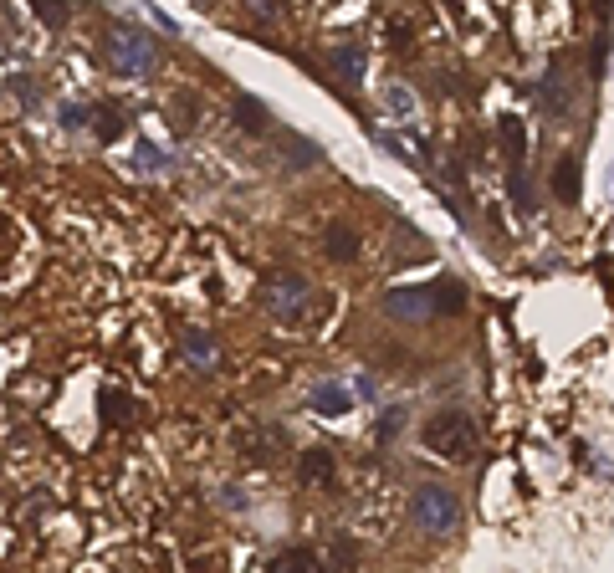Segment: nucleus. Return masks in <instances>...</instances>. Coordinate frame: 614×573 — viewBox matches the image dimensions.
Here are the masks:
<instances>
[{
  "instance_id": "nucleus-1",
  "label": "nucleus",
  "mask_w": 614,
  "mask_h": 573,
  "mask_svg": "<svg viewBox=\"0 0 614 573\" xmlns=\"http://www.w3.org/2000/svg\"><path fill=\"white\" fill-rule=\"evenodd\" d=\"M103 62L128 82H144L159 67V47L144 26H108L103 31Z\"/></svg>"
},
{
  "instance_id": "nucleus-2",
  "label": "nucleus",
  "mask_w": 614,
  "mask_h": 573,
  "mask_svg": "<svg viewBox=\"0 0 614 573\" xmlns=\"http://www.w3.org/2000/svg\"><path fill=\"white\" fill-rule=\"evenodd\" d=\"M420 440H425V451L441 456V461H471L481 435H476V420H471L461 405H446V410H435V415L420 425Z\"/></svg>"
},
{
  "instance_id": "nucleus-3",
  "label": "nucleus",
  "mask_w": 614,
  "mask_h": 573,
  "mask_svg": "<svg viewBox=\"0 0 614 573\" xmlns=\"http://www.w3.org/2000/svg\"><path fill=\"white\" fill-rule=\"evenodd\" d=\"M410 522L420 527V533H435V538L456 533V522H461L456 492L441 487V481H420V487L410 492Z\"/></svg>"
},
{
  "instance_id": "nucleus-4",
  "label": "nucleus",
  "mask_w": 614,
  "mask_h": 573,
  "mask_svg": "<svg viewBox=\"0 0 614 573\" xmlns=\"http://www.w3.org/2000/svg\"><path fill=\"white\" fill-rule=\"evenodd\" d=\"M307 307H313V287L297 272H282L267 282V313L282 323V328H302L307 323Z\"/></svg>"
},
{
  "instance_id": "nucleus-5",
  "label": "nucleus",
  "mask_w": 614,
  "mask_h": 573,
  "mask_svg": "<svg viewBox=\"0 0 614 573\" xmlns=\"http://www.w3.org/2000/svg\"><path fill=\"white\" fill-rule=\"evenodd\" d=\"M384 313L405 328H420V323L441 318V302H435V287H394L384 292Z\"/></svg>"
},
{
  "instance_id": "nucleus-6",
  "label": "nucleus",
  "mask_w": 614,
  "mask_h": 573,
  "mask_svg": "<svg viewBox=\"0 0 614 573\" xmlns=\"http://www.w3.org/2000/svg\"><path fill=\"white\" fill-rule=\"evenodd\" d=\"M538 98H543V113L548 123H568L574 118V82H568V57H553L543 87H538Z\"/></svg>"
},
{
  "instance_id": "nucleus-7",
  "label": "nucleus",
  "mask_w": 614,
  "mask_h": 573,
  "mask_svg": "<svg viewBox=\"0 0 614 573\" xmlns=\"http://www.w3.org/2000/svg\"><path fill=\"white\" fill-rule=\"evenodd\" d=\"M307 410L323 415V420H343L348 410H354V389H348L343 379H313L307 384Z\"/></svg>"
},
{
  "instance_id": "nucleus-8",
  "label": "nucleus",
  "mask_w": 614,
  "mask_h": 573,
  "mask_svg": "<svg viewBox=\"0 0 614 573\" xmlns=\"http://www.w3.org/2000/svg\"><path fill=\"white\" fill-rule=\"evenodd\" d=\"M231 113H236V128H241V134H251V139H267L272 128H277V123H272V108L261 103L256 93H236Z\"/></svg>"
},
{
  "instance_id": "nucleus-9",
  "label": "nucleus",
  "mask_w": 614,
  "mask_h": 573,
  "mask_svg": "<svg viewBox=\"0 0 614 573\" xmlns=\"http://www.w3.org/2000/svg\"><path fill=\"white\" fill-rule=\"evenodd\" d=\"M379 103H384V113L400 123V128H415V123H420V98L410 93L405 82H384V87H379Z\"/></svg>"
},
{
  "instance_id": "nucleus-10",
  "label": "nucleus",
  "mask_w": 614,
  "mask_h": 573,
  "mask_svg": "<svg viewBox=\"0 0 614 573\" xmlns=\"http://www.w3.org/2000/svg\"><path fill=\"white\" fill-rule=\"evenodd\" d=\"M553 195H558V205H579V195H584V159H579V154H563V159H558V169H553Z\"/></svg>"
},
{
  "instance_id": "nucleus-11",
  "label": "nucleus",
  "mask_w": 614,
  "mask_h": 573,
  "mask_svg": "<svg viewBox=\"0 0 614 573\" xmlns=\"http://www.w3.org/2000/svg\"><path fill=\"white\" fill-rule=\"evenodd\" d=\"M277 144H282V159H287V169H313V164L323 159V149H318L313 139L292 134V128H282V134H277Z\"/></svg>"
},
{
  "instance_id": "nucleus-12",
  "label": "nucleus",
  "mask_w": 614,
  "mask_h": 573,
  "mask_svg": "<svg viewBox=\"0 0 614 573\" xmlns=\"http://www.w3.org/2000/svg\"><path fill=\"white\" fill-rule=\"evenodd\" d=\"M328 67H333L348 87H359V82H364V47L343 41V47H333V52H328Z\"/></svg>"
},
{
  "instance_id": "nucleus-13",
  "label": "nucleus",
  "mask_w": 614,
  "mask_h": 573,
  "mask_svg": "<svg viewBox=\"0 0 614 573\" xmlns=\"http://www.w3.org/2000/svg\"><path fill=\"white\" fill-rule=\"evenodd\" d=\"M180 348H185V359H190L200 374H210V369H215V338H210L205 328H185Z\"/></svg>"
},
{
  "instance_id": "nucleus-14",
  "label": "nucleus",
  "mask_w": 614,
  "mask_h": 573,
  "mask_svg": "<svg viewBox=\"0 0 614 573\" xmlns=\"http://www.w3.org/2000/svg\"><path fill=\"white\" fill-rule=\"evenodd\" d=\"M128 164H134L139 174H149V180H159V174H169V169H174V164H169V154H164L154 139H139V144H134V159H128Z\"/></svg>"
},
{
  "instance_id": "nucleus-15",
  "label": "nucleus",
  "mask_w": 614,
  "mask_h": 573,
  "mask_svg": "<svg viewBox=\"0 0 614 573\" xmlns=\"http://www.w3.org/2000/svg\"><path fill=\"white\" fill-rule=\"evenodd\" d=\"M98 415H103L108 425H134V400H128L123 389H103V394H98Z\"/></svg>"
},
{
  "instance_id": "nucleus-16",
  "label": "nucleus",
  "mask_w": 614,
  "mask_h": 573,
  "mask_svg": "<svg viewBox=\"0 0 614 573\" xmlns=\"http://www.w3.org/2000/svg\"><path fill=\"white\" fill-rule=\"evenodd\" d=\"M128 128V118H123V108H113V103H93V134L103 139V144H113L118 134Z\"/></svg>"
},
{
  "instance_id": "nucleus-17",
  "label": "nucleus",
  "mask_w": 614,
  "mask_h": 573,
  "mask_svg": "<svg viewBox=\"0 0 614 573\" xmlns=\"http://www.w3.org/2000/svg\"><path fill=\"white\" fill-rule=\"evenodd\" d=\"M333 456L328 451H307L302 456V481H307V487H333Z\"/></svg>"
},
{
  "instance_id": "nucleus-18",
  "label": "nucleus",
  "mask_w": 614,
  "mask_h": 573,
  "mask_svg": "<svg viewBox=\"0 0 614 573\" xmlns=\"http://www.w3.org/2000/svg\"><path fill=\"white\" fill-rule=\"evenodd\" d=\"M328 246V256L333 261H359V231H348V226H328V236H323Z\"/></svg>"
},
{
  "instance_id": "nucleus-19",
  "label": "nucleus",
  "mask_w": 614,
  "mask_h": 573,
  "mask_svg": "<svg viewBox=\"0 0 614 573\" xmlns=\"http://www.w3.org/2000/svg\"><path fill=\"white\" fill-rule=\"evenodd\" d=\"M502 149H507V169L528 164V134H522V118H502Z\"/></svg>"
},
{
  "instance_id": "nucleus-20",
  "label": "nucleus",
  "mask_w": 614,
  "mask_h": 573,
  "mask_svg": "<svg viewBox=\"0 0 614 573\" xmlns=\"http://www.w3.org/2000/svg\"><path fill=\"white\" fill-rule=\"evenodd\" d=\"M435 302H441V318H456L466 307V287L456 277H441V282H435Z\"/></svg>"
},
{
  "instance_id": "nucleus-21",
  "label": "nucleus",
  "mask_w": 614,
  "mask_h": 573,
  "mask_svg": "<svg viewBox=\"0 0 614 573\" xmlns=\"http://www.w3.org/2000/svg\"><path fill=\"white\" fill-rule=\"evenodd\" d=\"M26 6L41 16V26H52V31H62V26L72 21V6H67V0H26Z\"/></svg>"
},
{
  "instance_id": "nucleus-22",
  "label": "nucleus",
  "mask_w": 614,
  "mask_h": 573,
  "mask_svg": "<svg viewBox=\"0 0 614 573\" xmlns=\"http://www.w3.org/2000/svg\"><path fill=\"white\" fill-rule=\"evenodd\" d=\"M323 558L313 548H282L277 558H267V568H318Z\"/></svg>"
},
{
  "instance_id": "nucleus-23",
  "label": "nucleus",
  "mask_w": 614,
  "mask_h": 573,
  "mask_svg": "<svg viewBox=\"0 0 614 573\" xmlns=\"http://www.w3.org/2000/svg\"><path fill=\"white\" fill-rule=\"evenodd\" d=\"M57 123L72 128V134H77V128H93V108H87V103H62L57 108Z\"/></svg>"
},
{
  "instance_id": "nucleus-24",
  "label": "nucleus",
  "mask_w": 614,
  "mask_h": 573,
  "mask_svg": "<svg viewBox=\"0 0 614 573\" xmlns=\"http://www.w3.org/2000/svg\"><path fill=\"white\" fill-rule=\"evenodd\" d=\"M369 134H374V144H379V149H384L389 159H400V164H420V159H415V154H410V149H405L400 139L389 134V128H369Z\"/></svg>"
},
{
  "instance_id": "nucleus-25",
  "label": "nucleus",
  "mask_w": 614,
  "mask_h": 573,
  "mask_svg": "<svg viewBox=\"0 0 614 573\" xmlns=\"http://www.w3.org/2000/svg\"><path fill=\"white\" fill-rule=\"evenodd\" d=\"M174 113H180V118H174V128H180V134H195V123H200L195 113H200V103L180 93V98H174Z\"/></svg>"
},
{
  "instance_id": "nucleus-26",
  "label": "nucleus",
  "mask_w": 614,
  "mask_h": 573,
  "mask_svg": "<svg viewBox=\"0 0 614 573\" xmlns=\"http://www.w3.org/2000/svg\"><path fill=\"white\" fill-rule=\"evenodd\" d=\"M400 425H405V405H394V410L379 415V440H384V446H389L394 435H400Z\"/></svg>"
},
{
  "instance_id": "nucleus-27",
  "label": "nucleus",
  "mask_w": 614,
  "mask_h": 573,
  "mask_svg": "<svg viewBox=\"0 0 614 573\" xmlns=\"http://www.w3.org/2000/svg\"><path fill=\"white\" fill-rule=\"evenodd\" d=\"M11 93H16L26 108H36V103H41V87H36L31 77H11Z\"/></svg>"
},
{
  "instance_id": "nucleus-28",
  "label": "nucleus",
  "mask_w": 614,
  "mask_h": 573,
  "mask_svg": "<svg viewBox=\"0 0 614 573\" xmlns=\"http://www.w3.org/2000/svg\"><path fill=\"white\" fill-rule=\"evenodd\" d=\"M389 41H394V52H410V47H415V41H410V26H400V21L389 26Z\"/></svg>"
},
{
  "instance_id": "nucleus-29",
  "label": "nucleus",
  "mask_w": 614,
  "mask_h": 573,
  "mask_svg": "<svg viewBox=\"0 0 614 573\" xmlns=\"http://www.w3.org/2000/svg\"><path fill=\"white\" fill-rule=\"evenodd\" d=\"M251 11H256L261 21H277V0H251Z\"/></svg>"
},
{
  "instance_id": "nucleus-30",
  "label": "nucleus",
  "mask_w": 614,
  "mask_h": 573,
  "mask_svg": "<svg viewBox=\"0 0 614 573\" xmlns=\"http://www.w3.org/2000/svg\"><path fill=\"white\" fill-rule=\"evenodd\" d=\"M359 394H364V400H379V384L364 374V379H359Z\"/></svg>"
},
{
  "instance_id": "nucleus-31",
  "label": "nucleus",
  "mask_w": 614,
  "mask_h": 573,
  "mask_svg": "<svg viewBox=\"0 0 614 573\" xmlns=\"http://www.w3.org/2000/svg\"><path fill=\"white\" fill-rule=\"evenodd\" d=\"M594 11H599V21L609 26V11H614V0H594Z\"/></svg>"
}]
</instances>
